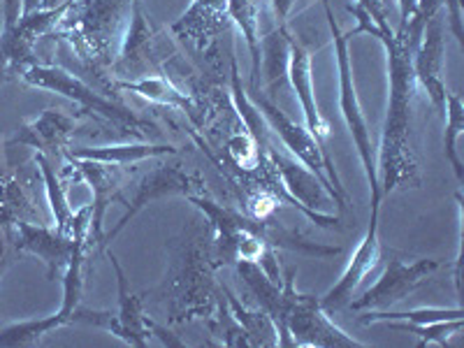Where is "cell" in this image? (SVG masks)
Wrapping results in <instances>:
<instances>
[{"mask_svg":"<svg viewBox=\"0 0 464 348\" xmlns=\"http://www.w3.org/2000/svg\"><path fill=\"white\" fill-rule=\"evenodd\" d=\"M226 14L242 31L251 53V93L258 91L260 80V7L258 0H227Z\"/></svg>","mask_w":464,"mask_h":348,"instance_id":"e0dca14e","label":"cell"},{"mask_svg":"<svg viewBox=\"0 0 464 348\" xmlns=\"http://www.w3.org/2000/svg\"><path fill=\"white\" fill-rule=\"evenodd\" d=\"M439 260H413L406 263L401 258H392L385 265L383 275L379 276L370 290H364L362 297L348 302V309L353 312H370V309H391L397 302L406 300L413 290L432 275L434 269H439Z\"/></svg>","mask_w":464,"mask_h":348,"instance_id":"ba28073f","label":"cell"},{"mask_svg":"<svg viewBox=\"0 0 464 348\" xmlns=\"http://www.w3.org/2000/svg\"><path fill=\"white\" fill-rule=\"evenodd\" d=\"M381 258V242H379V209H372V218H370V227L364 232L362 242L358 244L355 248V254L351 256L348 260L346 269L342 272L337 284L333 288L327 290L325 295L321 297V306L325 309L327 314H334L339 309L348 304V302L353 300V293L362 279L370 275L372 269L376 267Z\"/></svg>","mask_w":464,"mask_h":348,"instance_id":"9c48e42d","label":"cell"},{"mask_svg":"<svg viewBox=\"0 0 464 348\" xmlns=\"http://www.w3.org/2000/svg\"><path fill=\"white\" fill-rule=\"evenodd\" d=\"M74 132H77V119L61 110H44L40 116L24 123L10 144L33 147L37 149V153L63 151Z\"/></svg>","mask_w":464,"mask_h":348,"instance_id":"4fadbf2b","label":"cell"},{"mask_svg":"<svg viewBox=\"0 0 464 348\" xmlns=\"http://www.w3.org/2000/svg\"><path fill=\"white\" fill-rule=\"evenodd\" d=\"M446 132H443V153H446V160L453 168L458 181L464 179L462 160L458 156V138L464 132V101L462 95L446 93Z\"/></svg>","mask_w":464,"mask_h":348,"instance_id":"603a6c76","label":"cell"},{"mask_svg":"<svg viewBox=\"0 0 464 348\" xmlns=\"http://www.w3.org/2000/svg\"><path fill=\"white\" fill-rule=\"evenodd\" d=\"M374 37L383 44L388 56V111H385L383 132H381L379 177L381 196L395 190L397 186L416 181V165L409 151V130H411V101H413V68L411 52L401 47L395 40V31L391 26L379 28Z\"/></svg>","mask_w":464,"mask_h":348,"instance_id":"6da1fadb","label":"cell"},{"mask_svg":"<svg viewBox=\"0 0 464 348\" xmlns=\"http://www.w3.org/2000/svg\"><path fill=\"white\" fill-rule=\"evenodd\" d=\"M72 165H77L80 174L84 177L86 184L93 190V218H91V230H89V242L95 239L101 242V232H102V218H105L107 207L111 205V200H121V193H119V177H116L114 165H102L93 163V160H77L70 159Z\"/></svg>","mask_w":464,"mask_h":348,"instance_id":"9a60e30c","label":"cell"},{"mask_svg":"<svg viewBox=\"0 0 464 348\" xmlns=\"http://www.w3.org/2000/svg\"><path fill=\"white\" fill-rule=\"evenodd\" d=\"M293 5H295V0H272V10H275L279 26H285V22H288V14H290V10H293Z\"/></svg>","mask_w":464,"mask_h":348,"instance_id":"f546056e","label":"cell"},{"mask_svg":"<svg viewBox=\"0 0 464 348\" xmlns=\"http://www.w3.org/2000/svg\"><path fill=\"white\" fill-rule=\"evenodd\" d=\"M22 80L40 91L63 95L68 101L77 102L82 111L93 114L95 119H102V121L114 123V126L121 128V130H130L135 132V135H144L147 130H151V126H149L147 121H142L140 116L132 114L130 110L102 98V95L95 93L89 84H84L80 77H74V74H70L68 70L63 68H58V65L31 63L28 68L22 70Z\"/></svg>","mask_w":464,"mask_h":348,"instance_id":"277c9868","label":"cell"},{"mask_svg":"<svg viewBox=\"0 0 464 348\" xmlns=\"http://www.w3.org/2000/svg\"><path fill=\"white\" fill-rule=\"evenodd\" d=\"M443 53H446V43H443V22L437 16H432L422 31L420 43L411 53V68L413 80L428 91L430 101L443 114L446 110V84L441 77Z\"/></svg>","mask_w":464,"mask_h":348,"instance_id":"30bf717a","label":"cell"},{"mask_svg":"<svg viewBox=\"0 0 464 348\" xmlns=\"http://www.w3.org/2000/svg\"><path fill=\"white\" fill-rule=\"evenodd\" d=\"M265 159L269 160L275 174L279 177V184L285 190V198L295 207H300L304 217H309L323 227H337L339 218L323 211V207L327 205V198L337 202L339 209L346 207V202L333 188H327L316 174L306 168V165H302L295 156L276 151L275 144H269L265 149Z\"/></svg>","mask_w":464,"mask_h":348,"instance_id":"5b68a950","label":"cell"},{"mask_svg":"<svg viewBox=\"0 0 464 348\" xmlns=\"http://www.w3.org/2000/svg\"><path fill=\"white\" fill-rule=\"evenodd\" d=\"M446 5V12H449V24L453 28V35L459 44L464 43V33H462V10H459V0H443Z\"/></svg>","mask_w":464,"mask_h":348,"instance_id":"83f0119b","label":"cell"},{"mask_svg":"<svg viewBox=\"0 0 464 348\" xmlns=\"http://www.w3.org/2000/svg\"><path fill=\"white\" fill-rule=\"evenodd\" d=\"M397 3H400V28L397 31H401L416 14V0H397Z\"/></svg>","mask_w":464,"mask_h":348,"instance_id":"4dcf8cb0","label":"cell"},{"mask_svg":"<svg viewBox=\"0 0 464 348\" xmlns=\"http://www.w3.org/2000/svg\"><path fill=\"white\" fill-rule=\"evenodd\" d=\"M323 10H325L327 26H330V33H333L334 53H337L339 110H342V116L348 126V132H351V138H353L355 147H358L364 174H367V181H370L372 209H379L381 198L383 196H381L379 177H376V160H374V147H372L370 126H367V119H364L362 114V107H360L358 93H355L353 68H351V53H348V43H351V37H348V33H342L339 24L334 22L330 0H323Z\"/></svg>","mask_w":464,"mask_h":348,"instance_id":"3957f363","label":"cell"},{"mask_svg":"<svg viewBox=\"0 0 464 348\" xmlns=\"http://www.w3.org/2000/svg\"><path fill=\"white\" fill-rule=\"evenodd\" d=\"M355 5L362 7V10L374 19L376 26L388 28V22H385V14H383V3H381V0H355Z\"/></svg>","mask_w":464,"mask_h":348,"instance_id":"f1b7e54d","label":"cell"},{"mask_svg":"<svg viewBox=\"0 0 464 348\" xmlns=\"http://www.w3.org/2000/svg\"><path fill=\"white\" fill-rule=\"evenodd\" d=\"M70 159L77 160H93V163L114 165V168H123V165L142 163L147 159H159V156H172L177 149L172 144H153V142H132V144H110V147H80L65 151Z\"/></svg>","mask_w":464,"mask_h":348,"instance_id":"2e32d148","label":"cell"},{"mask_svg":"<svg viewBox=\"0 0 464 348\" xmlns=\"http://www.w3.org/2000/svg\"><path fill=\"white\" fill-rule=\"evenodd\" d=\"M110 260L116 272V279H119V312H93V309H82V306H77L72 323H86V325L102 327V330L114 334L116 339H121L128 346H149L153 323L142 314V306H140L138 297L128 290L126 275H123L121 265H119V260H116V256L111 251Z\"/></svg>","mask_w":464,"mask_h":348,"instance_id":"52a82bcc","label":"cell"},{"mask_svg":"<svg viewBox=\"0 0 464 348\" xmlns=\"http://www.w3.org/2000/svg\"><path fill=\"white\" fill-rule=\"evenodd\" d=\"M35 165L40 168V174H43L49 209H52V217H53V227H56L58 232H65V235H68V227L74 217V209L68 205V196H65L63 181H61V177H58L56 169L52 168V163H49V159L44 156V153H35Z\"/></svg>","mask_w":464,"mask_h":348,"instance_id":"7402d4cb","label":"cell"},{"mask_svg":"<svg viewBox=\"0 0 464 348\" xmlns=\"http://www.w3.org/2000/svg\"><path fill=\"white\" fill-rule=\"evenodd\" d=\"M7 263H10V260H7V244L5 239L0 237V279H3V275H5Z\"/></svg>","mask_w":464,"mask_h":348,"instance_id":"1f68e13d","label":"cell"},{"mask_svg":"<svg viewBox=\"0 0 464 348\" xmlns=\"http://www.w3.org/2000/svg\"><path fill=\"white\" fill-rule=\"evenodd\" d=\"M114 86L121 91H130V93L142 95L144 101L156 102V105L177 107V110H181L184 114L196 116V105H193V101H190L184 91L177 89V86L168 80V74H149V77H142V80L135 82H116Z\"/></svg>","mask_w":464,"mask_h":348,"instance_id":"ac0fdd59","label":"cell"},{"mask_svg":"<svg viewBox=\"0 0 464 348\" xmlns=\"http://www.w3.org/2000/svg\"><path fill=\"white\" fill-rule=\"evenodd\" d=\"M279 346H321V348H362L360 339L351 337L334 325L321 306V300L312 295H300L293 285V275L281 284L279 312L272 318Z\"/></svg>","mask_w":464,"mask_h":348,"instance_id":"7a4b0ae2","label":"cell"},{"mask_svg":"<svg viewBox=\"0 0 464 348\" xmlns=\"http://www.w3.org/2000/svg\"><path fill=\"white\" fill-rule=\"evenodd\" d=\"M290 33L285 26H279L275 33L260 40V65L265 70L269 91L288 80V56H290Z\"/></svg>","mask_w":464,"mask_h":348,"instance_id":"ffe728a7","label":"cell"},{"mask_svg":"<svg viewBox=\"0 0 464 348\" xmlns=\"http://www.w3.org/2000/svg\"><path fill=\"white\" fill-rule=\"evenodd\" d=\"M288 82L295 91L297 101H300L302 111H304V121L309 132L318 142L327 138V123L323 121L321 111L316 107V93H314L312 80V56L302 47L297 40L290 37V56H288Z\"/></svg>","mask_w":464,"mask_h":348,"instance_id":"5bb4252c","label":"cell"},{"mask_svg":"<svg viewBox=\"0 0 464 348\" xmlns=\"http://www.w3.org/2000/svg\"><path fill=\"white\" fill-rule=\"evenodd\" d=\"M227 151H230L232 160L244 169L260 168V163H263L265 159L263 151H260V147L256 144V140L251 138V132L248 130H242L239 135L230 138V142H227Z\"/></svg>","mask_w":464,"mask_h":348,"instance_id":"484cf974","label":"cell"},{"mask_svg":"<svg viewBox=\"0 0 464 348\" xmlns=\"http://www.w3.org/2000/svg\"><path fill=\"white\" fill-rule=\"evenodd\" d=\"M455 318H464V312L459 309V306H453V309H439V306H430V309H411V312L370 309V312L360 318V323H362V325H370V323L404 321V323H418V325H428V323L455 321Z\"/></svg>","mask_w":464,"mask_h":348,"instance_id":"cb8c5ba5","label":"cell"},{"mask_svg":"<svg viewBox=\"0 0 464 348\" xmlns=\"http://www.w3.org/2000/svg\"><path fill=\"white\" fill-rule=\"evenodd\" d=\"M254 102L260 110V114H263L265 121H267L269 130L275 132L276 138L284 142V147L288 149L290 156H295L302 165H306V168L316 174L318 179H321L327 188H333L334 193L346 202V190H343L342 181H339V174L337 169H334L333 159L327 156L323 144L309 132V128L295 123L290 116H285V111H281L275 102L265 101L260 95H256Z\"/></svg>","mask_w":464,"mask_h":348,"instance_id":"8992f818","label":"cell"},{"mask_svg":"<svg viewBox=\"0 0 464 348\" xmlns=\"http://www.w3.org/2000/svg\"><path fill=\"white\" fill-rule=\"evenodd\" d=\"M395 330H404V333L416 334L420 342L418 346H430V343H437V346H446L450 337L462 333L464 318H455V321H439V323H428V325H418V323H404V321H392L388 323Z\"/></svg>","mask_w":464,"mask_h":348,"instance_id":"d4e9b609","label":"cell"},{"mask_svg":"<svg viewBox=\"0 0 464 348\" xmlns=\"http://www.w3.org/2000/svg\"><path fill=\"white\" fill-rule=\"evenodd\" d=\"M3 14H5V24H3L0 35H7L14 31V26L24 16V0H3Z\"/></svg>","mask_w":464,"mask_h":348,"instance_id":"4316f807","label":"cell"},{"mask_svg":"<svg viewBox=\"0 0 464 348\" xmlns=\"http://www.w3.org/2000/svg\"><path fill=\"white\" fill-rule=\"evenodd\" d=\"M151 49H153L151 28H149L147 19H144L142 0H132V19H130V26H128L126 37H123L119 65L138 68V65L149 63V61H151Z\"/></svg>","mask_w":464,"mask_h":348,"instance_id":"44dd1931","label":"cell"},{"mask_svg":"<svg viewBox=\"0 0 464 348\" xmlns=\"http://www.w3.org/2000/svg\"><path fill=\"white\" fill-rule=\"evenodd\" d=\"M77 237L58 232L56 227L33 226V223H16V246L37 256L47 265V276L56 279L58 269H65L74 251Z\"/></svg>","mask_w":464,"mask_h":348,"instance_id":"7c38bea8","label":"cell"},{"mask_svg":"<svg viewBox=\"0 0 464 348\" xmlns=\"http://www.w3.org/2000/svg\"><path fill=\"white\" fill-rule=\"evenodd\" d=\"M227 0H193L184 16L174 24L172 31L184 40H200L217 31L226 16Z\"/></svg>","mask_w":464,"mask_h":348,"instance_id":"d6986e66","label":"cell"},{"mask_svg":"<svg viewBox=\"0 0 464 348\" xmlns=\"http://www.w3.org/2000/svg\"><path fill=\"white\" fill-rule=\"evenodd\" d=\"M196 179L184 174L181 169L177 168H156L153 172H149L138 186V193L130 198V200H123L126 202V214L119 218L114 227L107 232L105 237L101 239L102 246L111 242V239L132 221V218L138 217L140 211L149 205V202H156V200H163L168 196H190V188H193Z\"/></svg>","mask_w":464,"mask_h":348,"instance_id":"8fae6325","label":"cell"}]
</instances>
